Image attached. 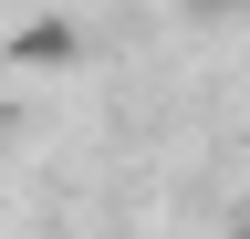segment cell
<instances>
[{
	"instance_id": "obj_1",
	"label": "cell",
	"mask_w": 250,
	"mask_h": 239,
	"mask_svg": "<svg viewBox=\"0 0 250 239\" xmlns=\"http://www.w3.org/2000/svg\"><path fill=\"white\" fill-rule=\"evenodd\" d=\"M11 63H21V73H52V63H73V21H31V32H11Z\"/></svg>"
},
{
	"instance_id": "obj_2",
	"label": "cell",
	"mask_w": 250,
	"mask_h": 239,
	"mask_svg": "<svg viewBox=\"0 0 250 239\" xmlns=\"http://www.w3.org/2000/svg\"><path fill=\"white\" fill-rule=\"evenodd\" d=\"M188 11H198V21H229V11H250V0H188Z\"/></svg>"
}]
</instances>
